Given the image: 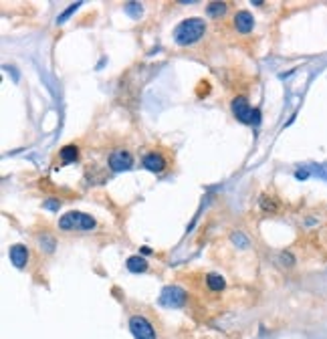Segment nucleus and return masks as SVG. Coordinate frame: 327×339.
Listing matches in <instances>:
<instances>
[{
    "label": "nucleus",
    "instance_id": "nucleus-1",
    "mask_svg": "<svg viewBox=\"0 0 327 339\" xmlns=\"http://www.w3.org/2000/svg\"><path fill=\"white\" fill-rule=\"evenodd\" d=\"M206 31V22L202 18H188V20H182L174 31V38L176 43L186 47V45H194L196 40H200V36Z\"/></svg>",
    "mask_w": 327,
    "mask_h": 339
},
{
    "label": "nucleus",
    "instance_id": "nucleus-5",
    "mask_svg": "<svg viewBox=\"0 0 327 339\" xmlns=\"http://www.w3.org/2000/svg\"><path fill=\"white\" fill-rule=\"evenodd\" d=\"M186 301V291L180 287H164L160 295V305L162 307H182Z\"/></svg>",
    "mask_w": 327,
    "mask_h": 339
},
{
    "label": "nucleus",
    "instance_id": "nucleus-13",
    "mask_svg": "<svg viewBox=\"0 0 327 339\" xmlns=\"http://www.w3.org/2000/svg\"><path fill=\"white\" fill-rule=\"evenodd\" d=\"M226 12V4H222V2H210L208 4V15L210 17H222Z\"/></svg>",
    "mask_w": 327,
    "mask_h": 339
},
{
    "label": "nucleus",
    "instance_id": "nucleus-6",
    "mask_svg": "<svg viewBox=\"0 0 327 339\" xmlns=\"http://www.w3.org/2000/svg\"><path fill=\"white\" fill-rule=\"evenodd\" d=\"M133 166V158L129 152L126 150H119V152H113L111 156H109V168H111L113 172H126Z\"/></svg>",
    "mask_w": 327,
    "mask_h": 339
},
{
    "label": "nucleus",
    "instance_id": "nucleus-3",
    "mask_svg": "<svg viewBox=\"0 0 327 339\" xmlns=\"http://www.w3.org/2000/svg\"><path fill=\"white\" fill-rule=\"evenodd\" d=\"M233 113L236 115L238 121H242V124H249V125H256L258 121H261V115H258L256 109H253V107L249 105V101L244 97H236L233 101Z\"/></svg>",
    "mask_w": 327,
    "mask_h": 339
},
{
    "label": "nucleus",
    "instance_id": "nucleus-14",
    "mask_svg": "<svg viewBox=\"0 0 327 339\" xmlns=\"http://www.w3.org/2000/svg\"><path fill=\"white\" fill-rule=\"evenodd\" d=\"M79 6H81V4H79V2H77V4H71V6H69V8H67V10H65V12H63V15H61V17H59V18H57V22H65V20H67V18H69V17H71V15H73V12H75V10H77V8H79Z\"/></svg>",
    "mask_w": 327,
    "mask_h": 339
},
{
    "label": "nucleus",
    "instance_id": "nucleus-12",
    "mask_svg": "<svg viewBox=\"0 0 327 339\" xmlns=\"http://www.w3.org/2000/svg\"><path fill=\"white\" fill-rule=\"evenodd\" d=\"M206 283H208V287H210L212 291H222V289H224V279H222L220 275H216V273H210V275L206 277Z\"/></svg>",
    "mask_w": 327,
    "mask_h": 339
},
{
    "label": "nucleus",
    "instance_id": "nucleus-8",
    "mask_svg": "<svg viewBox=\"0 0 327 339\" xmlns=\"http://www.w3.org/2000/svg\"><path fill=\"white\" fill-rule=\"evenodd\" d=\"M144 168L149 170V172H154V174L164 172V168H166V160H164L160 154H156V152H149V154L144 156Z\"/></svg>",
    "mask_w": 327,
    "mask_h": 339
},
{
    "label": "nucleus",
    "instance_id": "nucleus-10",
    "mask_svg": "<svg viewBox=\"0 0 327 339\" xmlns=\"http://www.w3.org/2000/svg\"><path fill=\"white\" fill-rule=\"evenodd\" d=\"M59 156H61V160L65 161V164H71V161H77V158H79V150H77L75 145H65Z\"/></svg>",
    "mask_w": 327,
    "mask_h": 339
},
{
    "label": "nucleus",
    "instance_id": "nucleus-9",
    "mask_svg": "<svg viewBox=\"0 0 327 339\" xmlns=\"http://www.w3.org/2000/svg\"><path fill=\"white\" fill-rule=\"evenodd\" d=\"M235 26L238 29V33H251L254 26V18L249 10H240L238 15L235 17Z\"/></svg>",
    "mask_w": 327,
    "mask_h": 339
},
{
    "label": "nucleus",
    "instance_id": "nucleus-7",
    "mask_svg": "<svg viewBox=\"0 0 327 339\" xmlns=\"http://www.w3.org/2000/svg\"><path fill=\"white\" fill-rule=\"evenodd\" d=\"M8 256H10V263L17 268H22L26 267V261H29V249L24 245H12L8 250Z\"/></svg>",
    "mask_w": 327,
    "mask_h": 339
},
{
    "label": "nucleus",
    "instance_id": "nucleus-15",
    "mask_svg": "<svg viewBox=\"0 0 327 339\" xmlns=\"http://www.w3.org/2000/svg\"><path fill=\"white\" fill-rule=\"evenodd\" d=\"M126 8H129V12H131L133 17L142 15V6H140V4H133V2H129V4H126Z\"/></svg>",
    "mask_w": 327,
    "mask_h": 339
},
{
    "label": "nucleus",
    "instance_id": "nucleus-16",
    "mask_svg": "<svg viewBox=\"0 0 327 339\" xmlns=\"http://www.w3.org/2000/svg\"><path fill=\"white\" fill-rule=\"evenodd\" d=\"M47 206H49L51 210H54V208H57V202H54V200H51V202H49V204H47Z\"/></svg>",
    "mask_w": 327,
    "mask_h": 339
},
{
    "label": "nucleus",
    "instance_id": "nucleus-2",
    "mask_svg": "<svg viewBox=\"0 0 327 339\" xmlns=\"http://www.w3.org/2000/svg\"><path fill=\"white\" fill-rule=\"evenodd\" d=\"M95 218L89 214H83V212H67L65 216H61L59 220V226L63 230H71V228H81V230H89V228H95Z\"/></svg>",
    "mask_w": 327,
    "mask_h": 339
},
{
    "label": "nucleus",
    "instance_id": "nucleus-4",
    "mask_svg": "<svg viewBox=\"0 0 327 339\" xmlns=\"http://www.w3.org/2000/svg\"><path fill=\"white\" fill-rule=\"evenodd\" d=\"M129 331L133 333L135 339H156V331L154 327L147 323L145 317L142 315H135L129 319Z\"/></svg>",
    "mask_w": 327,
    "mask_h": 339
},
{
    "label": "nucleus",
    "instance_id": "nucleus-11",
    "mask_svg": "<svg viewBox=\"0 0 327 339\" xmlns=\"http://www.w3.org/2000/svg\"><path fill=\"white\" fill-rule=\"evenodd\" d=\"M127 268L131 270V273H144V270L147 268V263L144 259H140V256H129V259H127Z\"/></svg>",
    "mask_w": 327,
    "mask_h": 339
}]
</instances>
